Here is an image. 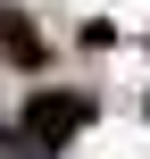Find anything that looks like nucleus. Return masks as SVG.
<instances>
[{"label":"nucleus","mask_w":150,"mask_h":159,"mask_svg":"<svg viewBox=\"0 0 150 159\" xmlns=\"http://www.w3.org/2000/svg\"><path fill=\"white\" fill-rule=\"evenodd\" d=\"M75 126H84V101H58V92H42V101L25 109V134H33V143H67Z\"/></svg>","instance_id":"obj_1"},{"label":"nucleus","mask_w":150,"mask_h":159,"mask_svg":"<svg viewBox=\"0 0 150 159\" xmlns=\"http://www.w3.org/2000/svg\"><path fill=\"white\" fill-rule=\"evenodd\" d=\"M0 50H8L17 67H42V34H33L25 17H8V8H0Z\"/></svg>","instance_id":"obj_2"}]
</instances>
